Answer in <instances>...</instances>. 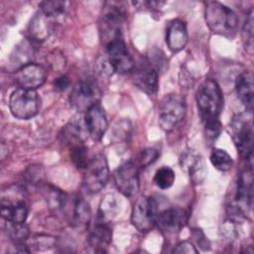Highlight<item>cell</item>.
<instances>
[{"instance_id":"24","label":"cell","mask_w":254,"mask_h":254,"mask_svg":"<svg viewBox=\"0 0 254 254\" xmlns=\"http://www.w3.org/2000/svg\"><path fill=\"white\" fill-rule=\"evenodd\" d=\"M119 207L117 200L115 199L114 195L111 193L106 194L99 204V211H98V218L109 221L113 219L118 213Z\"/></svg>"},{"instance_id":"26","label":"cell","mask_w":254,"mask_h":254,"mask_svg":"<svg viewBox=\"0 0 254 254\" xmlns=\"http://www.w3.org/2000/svg\"><path fill=\"white\" fill-rule=\"evenodd\" d=\"M175 179L176 176L173 169L164 166L156 171L154 176V183L159 189L167 190L173 186Z\"/></svg>"},{"instance_id":"9","label":"cell","mask_w":254,"mask_h":254,"mask_svg":"<svg viewBox=\"0 0 254 254\" xmlns=\"http://www.w3.org/2000/svg\"><path fill=\"white\" fill-rule=\"evenodd\" d=\"M113 181L118 190L125 196L135 195L140 189L139 167L132 160L122 163L114 171Z\"/></svg>"},{"instance_id":"21","label":"cell","mask_w":254,"mask_h":254,"mask_svg":"<svg viewBox=\"0 0 254 254\" xmlns=\"http://www.w3.org/2000/svg\"><path fill=\"white\" fill-rule=\"evenodd\" d=\"M87 136L88 132L85 125L84 116L81 114L74 116L64 128V138L67 143L70 144V146L76 143H82Z\"/></svg>"},{"instance_id":"32","label":"cell","mask_w":254,"mask_h":254,"mask_svg":"<svg viewBox=\"0 0 254 254\" xmlns=\"http://www.w3.org/2000/svg\"><path fill=\"white\" fill-rule=\"evenodd\" d=\"M158 156H159L158 150L154 148H146L139 153L137 160L134 162L137 164L138 167L146 168L152 163H154L157 160Z\"/></svg>"},{"instance_id":"22","label":"cell","mask_w":254,"mask_h":254,"mask_svg":"<svg viewBox=\"0 0 254 254\" xmlns=\"http://www.w3.org/2000/svg\"><path fill=\"white\" fill-rule=\"evenodd\" d=\"M1 216L6 221L25 223L28 217V209L22 202H11L3 199L1 203Z\"/></svg>"},{"instance_id":"13","label":"cell","mask_w":254,"mask_h":254,"mask_svg":"<svg viewBox=\"0 0 254 254\" xmlns=\"http://www.w3.org/2000/svg\"><path fill=\"white\" fill-rule=\"evenodd\" d=\"M189 213L180 207H169L158 212L156 225L165 232L174 233L180 231L188 222Z\"/></svg>"},{"instance_id":"33","label":"cell","mask_w":254,"mask_h":254,"mask_svg":"<svg viewBox=\"0 0 254 254\" xmlns=\"http://www.w3.org/2000/svg\"><path fill=\"white\" fill-rule=\"evenodd\" d=\"M174 253H181V254H192L197 253V250L195 249L194 245L189 241H183L180 242L176 248L173 250Z\"/></svg>"},{"instance_id":"17","label":"cell","mask_w":254,"mask_h":254,"mask_svg":"<svg viewBox=\"0 0 254 254\" xmlns=\"http://www.w3.org/2000/svg\"><path fill=\"white\" fill-rule=\"evenodd\" d=\"M112 230L108 221L99 219L89 232L88 242L95 252H106L105 248L111 243Z\"/></svg>"},{"instance_id":"1","label":"cell","mask_w":254,"mask_h":254,"mask_svg":"<svg viewBox=\"0 0 254 254\" xmlns=\"http://www.w3.org/2000/svg\"><path fill=\"white\" fill-rule=\"evenodd\" d=\"M195 101L207 137L215 139L220 133L219 117L223 107L222 91L217 82L204 79L196 90Z\"/></svg>"},{"instance_id":"28","label":"cell","mask_w":254,"mask_h":254,"mask_svg":"<svg viewBox=\"0 0 254 254\" xmlns=\"http://www.w3.org/2000/svg\"><path fill=\"white\" fill-rule=\"evenodd\" d=\"M7 234L13 239L16 243L24 242L29 237V228L25 225V223H16V222H6L5 226Z\"/></svg>"},{"instance_id":"18","label":"cell","mask_w":254,"mask_h":254,"mask_svg":"<svg viewBox=\"0 0 254 254\" xmlns=\"http://www.w3.org/2000/svg\"><path fill=\"white\" fill-rule=\"evenodd\" d=\"M182 168L186 169L190 181L194 185L201 184L206 177V168L202 158L192 151H189L183 155Z\"/></svg>"},{"instance_id":"27","label":"cell","mask_w":254,"mask_h":254,"mask_svg":"<svg viewBox=\"0 0 254 254\" xmlns=\"http://www.w3.org/2000/svg\"><path fill=\"white\" fill-rule=\"evenodd\" d=\"M70 159L78 169L84 170L86 168L90 159L88 158L87 148L83 145V143H76L71 145Z\"/></svg>"},{"instance_id":"5","label":"cell","mask_w":254,"mask_h":254,"mask_svg":"<svg viewBox=\"0 0 254 254\" xmlns=\"http://www.w3.org/2000/svg\"><path fill=\"white\" fill-rule=\"evenodd\" d=\"M41 107V98L36 90L17 88L9 98V108L12 115L18 119L28 120L36 116Z\"/></svg>"},{"instance_id":"11","label":"cell","mask_w":254,"mask_h":254,"mask_svg":"<svg viewBox=\"0 0 254 254\" xmlns=\"http://www.w3.org/2000/svg\"><path fill=\"white\" fill-rule=\"evenodd\" d=\"M107 59L110 62L114 72L127 73L133 71L134 62L127 51L122 36H118L106 45Z\"/></svg>"},{"instance_id":"31","label":"cell","mask_w":254,"mask_h":254,"mask_svg":"<svg viewBox=\"0 0 254 254\" xmlns=\"http://www.w3.org/2000/svg\"><path fill=\"white\" fill-rule=\"evenodd\" d=\"M46 197L50 207L55 210L62 209L65 206L66 196L60 190H57L55 188H51V189L49 188L46 190Z\"/></svg>"},{"instance_id":"2","label":"cell","mask_w":254,"mask_h":254,"mask_svg":"<svg viewBox=\"0 0 254 254\" xmlns=\"http://www.w3.org/2000/svg\"><path fill=\"white\" fill-rule=\"evenodd\" d=\"M204 18L209 30L216 35L232 39L238 27V18L233 10L217 1L207 2Z\"/></svg>"},{"instance_id":"15","label":"cell","mask_w":254,"mask_h":254,"mask_svg":"<svg viewBox=\"0 0 254 254\" xmlns=\"http://www.w3.org/2000/svg\"><path fill=\"white\" fill-rule=\"evenodd\" d=\"M253 198V175L252 168H246L239 176L235 192V205L239 206L243 211L245 207L252 206Z\"/></svg>"},{"instance_id":"3","label":"cell","mask_w":254,"mask_h":254,"mask_svg":"<svg viewBox=\"0 0 254 254\" xmlns=\"http://www.w3.org/2000/svg\"><path fill=\"white\" fill-rule=\"evenodd\" d=\"M232 140L240 156L251 160L253 151V125L251 113L236 114L230 123Z\"/></svg>"},{"instance_id":"14","label":"cell","mask_w":254,"mask_h":254,"mask_svg":"<svg viewBox=\"0 0 254 254\" xmlns=\"http://www.w3.org/2000/svg\"><path fill=\"white\" fill-rule=\"evenodd\" d=\"M84 121L88 135L95 141H100L105 134L108 121L104 109L97 103L84 112Z\"/></svg>"},{"instance_id":"34","label":"cell","mask_w":254,"mask_h":254,"mask_svg":"<svg viewBox=\"0 0 254 254\" xmlns=\"http://www.w3.org/2000/svg\"><path fill=\"white\" fill-rule=\"evenodd\" d=\"M135 6H138L139 8H161L166 4V2L163 1H139V2H133Z\"/></svg>"},{"instance_id":"35","label":"cell","mask_w":254,"mask_h":254,"mask_svg":"<svg viewBox=\"0 0 254 254\" xmlns=\"http://www.w3.org/2000/svg\"><path fill=\"white\" fill-rule=\"evenodd\" d=\"M68 85H69V80L64 75H62L55 80V87L59 90H64Z\"/></svg>"},{"instance_id":"25","label":"cell","mask_w":254,"mask_h":254,"mask_svg":"<svg viewBox=\"0 0 254 254\" xmlns=\"http://www.w3.org/2000/svg\"><path fill=\"white\" fill-rule=\"evenodd\" d=\"M209 159L212 166L221 172L229 171L233 166L231 156L222 149H213Z\"/></svg>"},{"instance_id":"19","label":"cell","mask_w":254,"mask_h":254,"mask_svg":"<svg viewBox=\"0 0 254 254\" xmlns=\"http://www.w3.org/2000/svg\"><path fill=\"white\" fill-rule=\"evenodd\" d=\"M166 43L169 49L174 52H180L188 43V31L184 21L180 19L173 20L167 29Z\"/></svg>"},{"instance_id":"7","label":"cell","mask_w":254,"mask_h":254,"mask_svg":"<svg viewBox=\"0 0 254 254\" xmlns=\"http://www.w3.org/2000/svg\"><path fill=\"white\" fill-rule=\"evenodd\" d=\"M82 187L87 193L99 192L109 179V168L104 155L97 154L92 157L84 169Z\"/></svg>"},{"instance_id":"4","label":"cell","mask_w":254,"mask_h":254,"mask_svg":"<svg viewBox=\"0 0 254 254\" xmlns=\"http://www.w3.org/2000/svg\"><path fill=\"white\" fill-rule=\"evenodd\" d=\"M187 106L183 96L170 93L165 95L158 109V121L161 128L165 131L173 130L186 115Z\"/></svg>"},{"instance_id":"30","label":"cell","mask_w":254,"mask_h":254,"mask_svg":"<svg viewBox=\"0 0 254 254\" xmlns=\"http://www.w3.org/2000/svg\"><path fill=\"white\" fill-rule=\"evenodd\" d=\"M242 44L244 49L252 54L253 53V11L251 10L246 18L242 28Z\"/></svg>"},{"instance_id":"10","label":"cell","mask_w":254,"mask_h":254,"mask_svg":"<svg viewBox=\"0 0 254 254\" xmlns=\"http://www.w3.org/2000/svg\"><path fill=\"white\" fill-rule=\"evenodd\" d=\"M100 89L95 81L82 79L78 81L70 91V103L79 112H85L88 108L98 103Z\"/></svg>"},{"instance_id":"20","label":"cell","mask_w":254,"mask_h":254,"mask_svg":"<svg viewBox=\"0 0 254 254\" xmlns=\"http://www.w3.org/2000/svg\"><path fill=\"white\" fill-rule=\"evenodd\" d=\"M235 89L241 103L248 112H252L254 101V83L253 75L249 71L242 72L236 78Z\"/></svg>"},{"instance_id":"23","label":"cell","mask_w":254,"mask_h":254,"mask_svg":"<svg viewBox=\"0 0 254 254\" xmlns=\"http://www.w3.org/2000/svg\"><path fill=\"white\" fill-rule=\"evenodd\" d=\"M91 218V209L89 204L82 198H76L73 201L70 221L74 227L84 228L88 226Z\"/></svg>"},{"instance_id":"8","label":"cell","mask_w":254,"mask_h":254,"mask_svg":"<svg viewBox=\"0 0 254 254\" xmlns=\"http://www.w3.org/2000/svg\"><path fill=\"white\" fill-rule=\"evenodd\" d=\"M158 212L157 200L152 196L141 195L132 207L131 222L139 231H149L156 225Z\"/></svg>"},{"instance_id":"12","label":"cell","mask_w":254,"mask_h":254,"mask_svg":"<svg viewBox=\"0 0 254 254\" xmlns=\"http://www.w3.org/2000/svg\"><path fill=\"white\" fill-rule=\"evenodd\" d=\"M47 79L46 69L37 64L28 63L22 65L15 74V80L21 88L33 89L41 87Z\"/></svg>"},{"instance_id":"6","label":"cell","mask_w":254,"mask_h":254,"mask_svg":"<svg viewBox=\"0 0 254 254\" xmlns=\"http://www.w3.org/2000/svg\"><path fill=\"white\" fill-rule=\"evenodd\" d=\"M126 13L122 3L106 2L100 18L99 28L102 41L107 45L109 42L121 35V25Z\"/></svg>"},{"instance_id":"16","label":"cell","mask_w":254,"mask_h":254,"mask_svg":"<svg viewBox=\"0 0 254 254\" xmlns=\"http://www.w3.org/2000/svg\"><path fill=\"white\" fill-rule=\"evenodd\" d=\"M135 85L149 95L156 94L159 87V74L157 69L152 65H143L133 73Z\"/></svg>"},{"instance_id":"29","label":"cell","mask_w":254,"mask_h":254,"mask_svg":"<svg viewBox=\"0 0 254 254\" xmlns=\"http://www.w3.org/2000/svg\"><path fill=\"white\" fill-rule=\"evenodd\" d=\"M41 13L47 18H56L64 12L65 3L63 1H43L39 4Z\"/></svg>"}]
</instances>
